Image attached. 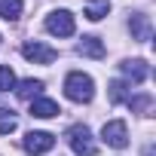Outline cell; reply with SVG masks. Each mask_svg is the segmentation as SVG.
Here are the masks:
<instances>
[{
  "label": "cell",
  "mask_w": 156,
  "mask_h": 156,
  "mask_svg": "<svg viewBox=\"0 0 156 156\" xmlns=\"http://www.w3.org/2000/svg\"><path fill=\"white\" fill-rule=\"evenodd\" d=\"M64 95L76 104H89L92 95H95V83H92V76L83 73V70H70L64 76Z\"/></svg>",
  "instance_id": "obj_1"
},
{
  "label": "cell",
  "mask_w": 156,
  "mask_h": 156,
  "mask_svg": "<svg viewBox=\"0 0 156 156\" xmlns=\"http://www.w3.org/2000/svg\"><path fill=\"white\" fill-rule=\"evenodd\" d=\"M67 144L76 156H95V141H92V132L89 126H70L67 129Z\"/></svg>",
  "instance_id": "obj_2"
},
{
  "label": "cell",
  "mask_w": 156,
  "mask_h": 156,
  "mask_svg": "<svg viewBox=\"0 0 156 156\" xmlns=\"http://www.w3.org/2000/svg\"><path fill=\"white\" fill-rule=\"evenodd\" d=\"M101 138H104L107 147H113V150H126V147H129V126H126L122 119H110V122H104Z\"/></svg>",
  "instance_id": "obj_3"
},
{
  "label": "cell",
  "mask_w": 156,
  "mask_h": 156,
  "mask_svg": "<svg viewBox=\"0 0 156 156\" xmlns=\"http://www.w3.org/2000/svg\"><path fill=\"white\" fill-rule=\"evenodd\" d=\"M46 31L55 34V37H70V34L76 31L73 16H70L67 9H55V12H49V16H46Z\"/></svg>",
  "instance_id": "obj_4"
},
{
  "label": "cell",
  "mask_w": 156,
  "mask_h": 156,
  "mask_svg": "<svg viewBox=\"0 0 156 156\" xmlns=\"http://www.w3.org/2000/svg\"><path fill=\"white\" fill-rule=\"evenodd\" d=\"M22 147H25V153H31V156L49 153V150L55 147V135H49V132H28L25 141H22Z\"/></svg>",
  "instance_id": "obj_5"
},
{
  "label": "cell",
  "mask_w": 156,
  "mask_h": 156,
  "mask_svg": "<svg viewBox=\"0 0 156 156\" xmlns=\"http://www.w3.org/2000/svg\"><path fill=\"white\" fill-rule=\"evenodd\" d=\"M22 55H25L28 61H34V64H52V61L58 58V52H55L52 46H46V43H37V40L25 43V46H22Z\"/></svg>",
  "instance_id": "obj_6"
},
{
  "label": "cell",
  "mask_w": 156,
  "mask_h": 156,
  "mask_svg": "<svg viewBox=\"0 0 156 156\" xmlns=\"http://www.w3.org/2000/svg\"><path fill=\"white\" fill-rule=\"evenodd\" d=\"M119 67H122V73L129 76L132 83H144V80H147V73H150V67H147V61H144V58H132V61H122Z\"/></svg>",
  "instance_id": "obj_7"
},
{
  "label": "cell",
  "mask_w": 156,
  "mask_h": 156,
  "mask_svg": "<svg viewBox=\"0 0 156 156\" xmlns=\"http://www.w3.org/2000/svg\"><path fill=\"white\" fill-rule=\"evenodd\" d=\"M76 52L86 55V58H104V55H107V52H104V43H101L98 37H83L80 43H76Z\"/></svg>",
  "instance_id": "obj_8"
},
{
  "label": "cell",
  "mask_w": 156,
  "mask_h": 156,
  "mask_svg": "<svg viewBox=\"0 0 156 156\" xmlns=\"http://www.w3.org/2000/svg\"><path fill=\"white\" fill-rule=\"evenodd\" d=\"M58 113H61L58 104L49 101V98H37V101H31V116H37V119H52V116H58Z\"/></svg>",
  "instance_id": "obj_9"
},
{
  "label": "cell",
  "mask_w": 156,
  "mask_h": 156,
  "mask_svg": "<svg viewBox=\"0 0 156 156\" xmlns=\"http://www.w3.org/2000/svg\"><path fill=\"white\" fill-rule=\"evenodd\" d=\"M22 9H25L22 0H0V19H6V22H16Z\"/></svg>",
  "instance_id": "obj_10"
},
{
  "label": "cell",
  "mask_w": 156,
  "mask_h": 156,
  "mask_svg": "<svg viewBox=\"0 0 156 156\" xmlns=\"http://www.w3.org/2000/svg\"><path fill=\"white\" fill-rule=\"evenodd\" d=\"M132 34H135V40L147 43L150 40V19L147 16H132Z\"/></svg>",
  "instance_id": "obj_11"
},
{
  "label": "cell",
  "mask_w": 156,
  "mask_h": 156,
  "mask_svg": "<svg viewBox=\"0 0 156 156\" xmlns=\"http://www.w3.org/2000/svg\"><path fill=\"white\" fill-rule=\"evenodd\" d=\"M16 92H19V98H25V101H28V98H34V95H40V92H43V80H22Z\"/></svg>",
  "instance_id": "obj_12"
},
{
  "label": "cell",
  "mask_w": 156,
  "mask_h": 156,
  "mask_svg": "<svg viewBox=\"0 0 156 156\" xmlns=\"http://www.w3.org/2000/svg\"><path fill=\"white\" fill-rule=\"evenodd\" d=\"M107 9H110V6L104 3V0H98V3H89V6L83 9V16H86L89 22H101V19L107 16Z\"/></svg>",
  "instance_id": "obj_13"
},
{
  "label": "cell",
  "mask_w": 156,
  "mask_h": 156,
  "mask_svg": "<svg viewBox=\"0 0 156 156\" xmlns=\"http://www.w3.org/2000/svg\"><path fill=\"white\" fill-rule=\"evenodd\" d=\"M132 95H129V86L122 83V80H113L110 83V104H119V101H129Z\"/></svg>",
  "instance_id": "obj_14"
},
{
  "label": "cell",
  "mask_w": 156,
  "mask_h": 156,
  "mask_svg": "<svg viewBox=\"0 0 156 156\" xmlns=\"http://www.w3.org/2000/svg\"><path fill=\"white\" fill-rule=\"evenodd\" d=\"M16 126H19L16 113H12V110H6V107H0V135H9Z\"/></svg>",
  "instance_id": "obj_15"
},
{
  "label": "cell",
  "mask_w": 156,
  "mask_h": 156,
  "mask_svg": "<svg viewBox=\"0 0 156 156\" xmlns=\"http://www.w3.org/2000/svg\"><path fill=\"white\" fill-rule=\"evenodd\" d=\"M150 104H153V98H150V95H135V98H129L132 113H147V110H150Z\"/></svg>",
  "instance_id": "obj_16"
},
{
  "label": "cell",
  "mask_w": 156,
  "mask_h": 156,
  "mask_svg": "<svg viewBox=\"0 0 156 156\" xmlns=\"http://www.w3.org/2000/svg\"><path fill=\"white\" fill-rule=\"evenodd\" d=\"M16 86V73H12V67H3L0 64V92H9Z\"/></svg>",
  "instance_id": "obj_17"
}]
</instances>
